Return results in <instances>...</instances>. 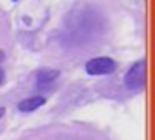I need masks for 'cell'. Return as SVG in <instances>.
<instances>
[{"instance_id":"1","label":"cell","mask_w":155,"mask_h":140,"mask_svg":"<svg viewBox=\"0 0 155 140\" xmlns=\"http://www.w3.org/2000/svg\"><path fill=\"white\" fill-rule=\"evenodd\" d=\"M144 82H146V64L144 60H139L126 73V86L130 89H142Z\"/></svg>"},{"instance_id":"2","label":"cell","mask_w":155,"mask_h":140,"mask_svg":"<svg viewBox=\"0 0 155 140\" xmlns=\"http://www.w3.org/2000/svg\"><path fill=\"white\" fill-rule=\"evenodd\" d=\"M113 69H115V62L108 56H99L86 64V71L90 75H108Z\"/></svg>"},{"instance_id":"3","label":"cell","mask_w":155,"mask_h":140,"mask_svg":"<svg viewBox=\"0 0 155 140\" xmlns=\"http://www.w3.org/2000/svg\"><path fill=\"white\" fill-rule=\"evenodd\" d=\"M57 77H58L57 69H40L37 75V84H38V88H48L51 82L57 80Z\"/></svg>"},{"instance_id":"4","label":"cell","mask_w":155,"mask_h":140,"mask_svg":"<svg viewBox=\"0 0 155 140\" xmlns=\"http://www.w3.org/2000/svg\"><path fill=\"white\" fill-rule=\"evenodd\" d=\"M46 102V98L44 97H31V98H26V100H22L20 104H18V109L20 111H35V109H38L42 104Z\"/></svg>"},{"instance_id":"5","label":"cell","mask_w":155,"mask_h":140,"mask_svg":"<svg viewBox=\"0 0 155 140\" xmlns=\"http://www.w3.org/2000/svg\"><path fill=\"white\" fill-rule=\"evenodd\" d=\"M2 80H4V71L0 69V84H2Z\"/></svg>"},{"instance_id":"6","label":"cell","mask_w":155,"mask_h":140,"mask_svg":"<svg viewBox=\"0 0 155 140\" xmlns=\"http://www.w3.org/2000/svg\"><path fill=\"white\" fill-rule=\"evenodd\" d=\"M2 60H4V53H2V51H0V62H2Z\"/></svg>"},{"instance_id":"7","label":"cell","mask_w":155,"mask_h":140,"mask_svg":"<svg viewBox=\"0 0 155 140\" xmlns=\"http://www.w3.org/2000/svg\"><path fill=\"white\" fill-rule=\"evenodd\" d=\"M2 115H4V109H2V107H0V116H2Z\"/></svg>"}]
</instances>
